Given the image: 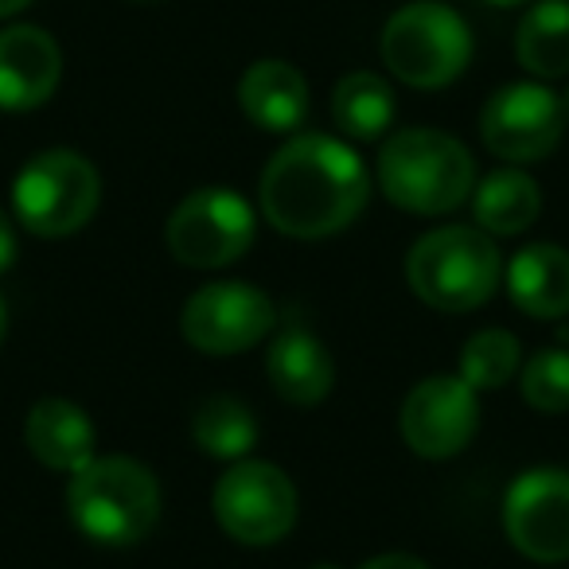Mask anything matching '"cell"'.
Wrapping results in <instances>:
<instances>
[{
  "instance_id": "cell-1",
  "label": "cell",
  "mask_w": 569,
  "mask_h": 569,
  "mask_svg": "<svg viewBox=\"0 0 569 569\" xmlns=\"http://www.w3.org/2000/svg\"><path fill=\"white\" fill-rule=\"evenodd\" d=\"M258 199L273 230L317 242L348 230L363 214L371 199V172L340 137L301 133L269 157Z\"/></svg>"
},
{
  "instance_id": "cell-2",
  "label": "cell",
  "mask_w": 569,
  "mask_h": 569,
  "mask_svg": "<svg viewBox=\"0 0 569 569\" xmlns=\"http://www.w3.org/2000/svg\"><path fill=\"white\" fill-rule=\"evenodd\" d=\"M379 188L398 211L449 214L476 191V160L452 133L402 129L379 149Z\"/></svg>"
},
{
  "instance_id": "cell-3",
  "label": "cell",
  "mask_w": 569,
  "mask_h": 569,
  "mask_svg": "<svg viewBox=\"0 0 569 569\" xmlns=\"http://www.w3.org/2000/svg\"><path fill=\"white\" fill-rule=\"evenodd\" d=\"M67 515L98 546H137L160 519V483L141 460L94 457L71 476Z\"/></svg>"
},
{
  "instance_id": "cell-4",
  "label": "cell",
  "mask_w": 569,
  "mask_h": 569,
  "mask_svg": "<svg viewBox=\"0 0 569 569\" xmlns=\"http://www.w3.org/2000/svg\"><path fill=\"white\" fill-rule=\"evenodd\" d=\"M406 281L437 312H472L496 297L503 258L488 230L441 227L421 234L406 253Z\"/></svg>"
},
{
  "instance_id": "cell-5",
  "label": "cell",
  "mask_w": 569,
  "mask_h": 569,
  "mask_svg": "<svg viewBox=\"0 0 569 569\" xmlns=\"http://www.w3.org/2000/svg\"><path fill=\"white\" fill-rule=\"evenodd\" d=\"M387 71L413 90H441L465 74L472 32L465 17L441 0H413L387 20L379 36Z\"/></svg>"
},
{
  "instance_id": "cell-6",
  "label": "cell",
  "mask_w": 569,
  "mask_h": 569,
  "mask_svg": "<svg viewBox=\"0 0 569 569\" xmlns=\"http://www.w3.org/2000/svg\"><path fill=\"white\" fill-rule=\"evenodd\" d=\"M102 203V176L82 152H36L12 183V211L20 227L40 238H67L94 219Z\"/></svg>"
},
{
  "instance_id": "cell-7",
  "label": "cell",
  "mask_w": 569,
  "mask_h": 569,
  "mask_svg": "<svg viewBox=\"0 0 569 569\" xmlns=\"http://www.w3.org/2000/svg\"><path fill=\"white\" fill-rule=\"evenodd\" d=\"M214 522L242 546L281 542L297 522L293 480L269 460H234L211 491Z\"/></svg>"
},
{
  "instance_id": "cell-8",
  "label": "cell",
  "mask_w": 569,
  "mask_h": 569,
  "mask_svg": "<svg viewBox=\"0 0 569 569\" xmlns=\"http://www.w3.org/2000/svg\"><path fill=\"white\" fill-rule=\"evenodd\" d=\"M253 207L230 188H199L168 219V250L188 269L234 266L253 246Z\"/></svg>"
},
{
  "instance_id": "cell-9",
  "label": "cell",
  "mask_w": 569,
  "mask_h": 569,
  "mask_svg": "<svg viewBox=\"0 0 569 569\" xmlns=\"http://www.w3.org/2000/svg\"><path fill=\"white\" fill-rule=\"evenodd\" d=\"M277 325V309L258 284L211 281L188 297L180 332L203 356H238L261 343Z\"/></svg>"
},
{
  "instance_id": "cell-10",
  "label": "cell",
  "mask_w": 569,
  "mask_h": 569,
  "mask_svg": "<svg viewBox=\"0 0 569 569\" xmlns=\"http://www.w3.org/2000/svg\"><path fill=\"white\" fill-rule=\"evenodd\" d=\"M566 129L561 98L542 82H511L488 98L480 113V137L507 164H535L550 157Z\"/></svg>"
},
{
  "instance_id": "cell-11",
  "label": "cell",
  "mask_w": 569,
  "mask_h": 569,
  "mask_svg": "<svg viewBox=\"0 0 569 569\" xmlns=\"http://www.w3.org/2000/svg\"><path fill=\"white\" fill-rule=\"evenodd\" d=\"M480 426L476 390L460 375H429L406 395L398 429L402 441L426 460H449L468 449Z\"/></svg>"
},
{
  "instance_id": "cell-12",
  "label": "cell",
  "mask_w": 569,
  "mask_h": 569,
  "mask_svg": "<svg viewBox=\"0 0 569 569\" xmlns=\"http://www.w3.org/2000/svg\"><path fill=\"white\" fill-rule=\"evenodd\" d=\"M503 530L511 546L530 561L569 558V472L527 468L503 496Z\"/></svg>"
},
{
  "instance_id": "cell-13",
  "label": "cell",
  "mask_w": 569,
  "mask_h": 569,
  "mask_svg": "<svg viewBox=\"0 0 569 569\" xmlns=\"http://www.w3.org/2000/svg\"><path fill=\"white\" fill-rule=\"evenodd\" d=\"M59 79H63V51L56 36L36 24H12L0 32V110H36L56 94Z\"/></svg>"
},
{
  "instance_id": "cell-14",
  "label": "cell",
  "mask_w": 569,
  "mask_h": 569,
  "mask_svg": "<svg viewBox=\"0 0 569 569\" xmlns=\"http://www.w3.org/2000/svg\"><path fill=\"white\" fill-rule=\"evenodd\" d=\"M24 445L51 472H79L98 457V433L87 410L67 398H43L28 410Z\"/></svg>"
},
{
  "instance_id": "cell-15",
  "label": "cell",
  "mask_w": 569,
  "mask_h": 569,
  "mask_svg": "<svg viewBox=\"0 0 569 569\" xmlns=\"http://www.w3.org/2000/svg\"><path fill=\"white\" fill-rule=\"evenodd\" d=\"M238 106L266 133H293L309 118V82L284 59H261L246 67L238 82Z\"/></svg>"
},
{
  "instance_id": "cell-16",
  "label": "cell",
  "mask_w": 569,
  "mask_h": 569,
  "mask_svg": "<svg viewBox=\"0 0 569 569\" xmlns=\"http://www.w3.org/2000/svg\"><path fill=\"white\" fill-rule=\"evenodd\" d=\"M266 375L277 398L293 406H317L332 395L336 387V363L328 348L305 328H284L266 356Z\"/></svg>"
},
{
  "instance_id": "cell-17",
  "label": "cell",
  "mask_w": 569,
  "mask_h": 569,
  "mask_svg": "<svg viewBox=\"0 0 569 569\" xmlns=\"http://www.w3.org/2000/svg\"><path fill=\"white\" fill-rule=\"evenodd\" d=\"M507 297L515 309L538 320H558L569 312V250L553 242L522 246L507 261Z\"/></svg>"
},
{
  "instance_id": "cell-18",
  "label": "cell",
  "mask_w": 569,
  "mask_h": 569,
  "mask_svg": "<svg viewBox=\"0 0 569 569\" xmlns=\"http://www.w3.org/2000/svg\"><path fill=\"white\" fill-rule=\"evenodd\" d=\"M472 214H476V227L488 230V234L499 238L522 234L542 214V188L522 168H496L488 180L476 183Z\"/></svg>"
},
{
  "instance_id": "cell-19",
  "label": "cell",
  "mask_w": 569,
  "mask_h": 569,
  "mask_svg": "<svg viewBox=\"0 0 569 569\" xmlns=\"http://www.w3.org/2000/svg\"><path fill=\"white\" fill-rule=\"evenodd\" d=\"M515 56L535 79L569 74V0H538L515 32Z\"/></svg>"
},
{
  "instance_id": "cell-20",
  "label": "cell",
  "mask_w": 569,
  "mask_h": 569,
  "mask_svg": "<svg viewBox=\"0 0 569 569\" xmlns=\"http://www.w3.org/2000/svg\"><path fill=\"white\" fill-rule=\"evenodd\" d=\"M332 118L343 137L379 141L395 121V90L371 71H351L332 90Z\"/></svg>"
},
{
  "instance_id": "cell-21",
  "label": "cell",
  "mask_w": 569,
  "mask_h": 569,
  "mask_svg": "<svg viewBox=\"0 0 569 569\" xmlns=\"http://www.w3.org/2000/svg\"><path fill=\"white\" fill-rule=\"evenodd\" d=\"M191 441L214 460H246L258 445V421L238 398L211 395L191 413Z\"/></svg>"
},
{
  "instance_id": "cell-22",
  "label": "cell",
  "mask_w": 569,
  "mask_h": 569,
  "mask_svg": "<svg viewBox=\"0 0 569 569\" xmlns=\"http://www.w3.org/2000/svg\"><path fill=\"white\" fill-rule=\"evenodd\" d=\"M522 348L511 332L503 328H483L460 348V379L480 395V390H499L519 375Z\"/></svg>"
},
{
  "instance_id": "cell-23",
  "label": "cell",
  "mask_w": 569,
  "mask_h": 569,
  "mask_svg": "<svg viewBox=\"0 0 569 569\" xmlns=\"http://www.w3.org/2000/svg\"><path fill=\"white\" fill-rule=\"evenodd\" d=\"M522 402L538 413H566L569 410V351L542 348L519 367Z\"/></svg>"
},
{
  "instance_id": "cell-24",
  "label": "cell",
  "mask_w": 569,
  "mask_h": 569,
  "mask_svg": "<svg viewBox=\"0 0 569 569\" xmlns=\"http://www.w3.org/2000/svg\"><path fill=\"white\" fill-rule=\"evenodd\" d=\"M17 261V227H12V219L4 214V207H0V273Z\"/></svg>"
},
{
  "instance_id": "cell-25",
  "label": "cell",
  "mask_w": 569,
  "mask_h": 569,
  "mask_svg": "<svg viewBox=\"0 0 569 569\" xmlns=\"http://www.w3.org/2000/svg\"><path fill=\"white\" fill-rule=\"evenodd\" d=\"M359 569H429L421 558H413V553H379V558L363 561Z\"/></svg>"
},
{
  "instance_id": "cell-26",
  "label": "cell",
  "mask_w": 569,
  "mask_h": 569,
  "mask_svg": "<svg viewBox=\"0 0 569 569\" xmlns=\"http://www.w3.org/2000/svg\"><path fill=\"white\" fill-rule=\"evenodd\" d=\"M28 4H32V0H0V20H4V17H17V12L28 9Z\"/></svg>"
},
{
  "instance_id": "cell-27",
  "label": "cell",
  "mask_w": 569,
  "mask_h": 569,
  "mask_svg": "<svg viewBox=\"0 0 569 569\" xmlns=\"http://www.w3.org/2000/svg\"><path fill=\"white\" fill-rule=\"evenodd\" d=\"M4 332H9V309L0 301V343H4Z\"/></svg>"
},
{
  "instance_id": "cell-28",
  "label": "cell",
  "mask_w": 569,
  "mask_h": 569,
  "mask_svg": "<svg viewBox=\"0 0 569 569\" xmlns=\"http://www.w3.org/2000/svg\"><path fill=\"white\" fill-rule=\"evenodd\" d=\"M483 4H496V9H515V4H527V0H483Z\"/></svg>"
},
{
  "instance_id": "cell-29",
  "label": "cell",
  "mask_w": 569,
  "mask_h": 569,
  "mask_svg": "<svg viewBox=\"0 0 569 569\" xmlns=\"http://www.w3.org/2000/svg\"><path fill=\"white\" fill-rule=\"evenodd\" d=\"M561 113H566V121H569V87H566V94H561Z\"/></svg>"
},
{
  "instance_id": "cell-30",
  "label": "cell",
  "mask_w": 569,
  "mask_h": 569,
  "mask_svg": "<svg viewBox=\"0 0 569 569\" xmlns=\"http://www.w3.org/2000/svg\"><path fill=\"white\" fill-rule=\"evenodd\" d=\"M312 569H340V566H328V561H325V566H312Z\"/></svg>"
}]
</instances>
